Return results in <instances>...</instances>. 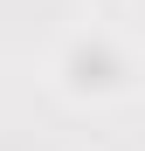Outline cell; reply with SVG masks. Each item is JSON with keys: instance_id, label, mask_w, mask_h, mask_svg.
<instances>
[{"instance_id": "obj_1", "label": "cell", "mask_w": 145, "mask_h": 151, "mask_svg": "<svg viewBox=\"0 0 145 151\" xmlns=\"http://www.w3.org/2000/svg\"><path fill=\"white\" fill-rule=\"evenodd\" d=\"M117 76H125V62H117L111 41H83L76 55H69V83L76 89H117Z\"/></svg>"}]
</instances>
